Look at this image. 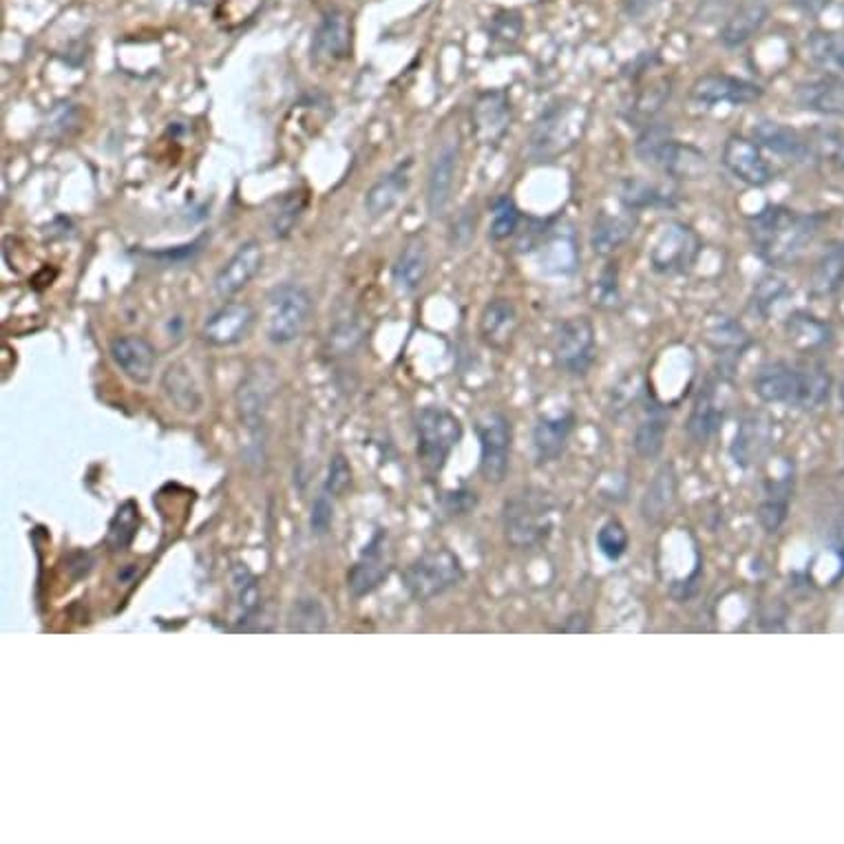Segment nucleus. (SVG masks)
<instances>
[{
  "mask_svg": "<svg viewBox=\"0 0 844 844\" xmlns=\"http://www.w3.org/2000/svg\"><path fill=\"white\" fill-rule=\"evenodd\" d=\"M820 215H802L787 206H765L748 219L754 252L772 267L794 265L820 232Z\"/></svg>",
  "mask_w": 844,
  "mask_h": 844,
  "instance_id": "nucleus-1",
  "label": "nucleus"
},
{
  "mask_svg": "<svg viewBox=\"0 0 844 844\" xmlns=\"http://www.w3.org/2000/svg\"><path fill=\"white\" fill-rule=\"evenodd\" d=\"M591 111L575 98L550 102L535 119L528 135V158L533 162H555L582 145L589 130Z\"/></svg>",
  "mask_w": 844,
  "mask_h": 844,
  "instance_id": "nucleus-2",
  "label": "nucleus"
},
{
  "mask_svg": "<svg viewBox=\"0 0 844 844\" xmlns=\"http://www.w3.org/2000/svg\"><path fill=\"white\" fill-rule=\"evenodd\" d=\"M637 158L670 180L696 182L710 173V160L694 145L672 137L665 126L646 124L635 145Z\"/></svg>",
  "mask_w": 844,
  "mask_h": 844,
  "instance_id": "nucleus-3",
  "label": "nucleus"
},
{
  "mask_svg": "<svg viewBox=\"0 0 844 844\" xmlns=\"http://www.w3.org/2000/svg\"><path fill=\"white\" fill-rule=\"evenodd\" d=\"M557 522V504L544 489L528 487L504 502L502 526L513 548L531 550L544 544Z\"/></svg>",
  "mask_w": 844,
  "mask_h": 844,
  "instance_id": "nucleus-4",
  "label": "nucleus"
},
{
  "mask_svg": "<svg viewBox=\"0 0 844 844\" xmlns=\"http://www.w3.org/2000/svg\"><path fill=\"white\" fill-rule=\"evenodd\" d=\"M460 557L449 548H430L411 559L402 571V586L418 604L432 602L465 582Z\"/></svg>",
  "mask_w": 844,
  "mask_h": 844,
  "instance_id": "nucleus-5",
  "label": "nucleus"
},
{
  "mask_svg": "<svg viewBox=\"0 0 844 844\" xmlns=\"http://www.w3.org/2000/svg\"><path fill=\"white\" fill-rule=\"evenodd\" d=\"M463 422L447 407H422L415 413L418 458L427 474L438 476L463 441Z\"/></svg>",
  "mask_w": 844,
  "mask_h": 844,
  "instance_id": "nucleus-6",
  "label": "nucleus"
},
{
  "mask_svg": "<svg viewBox=\"0 0 844 844\" xmlns=\"http://www.w3.org/2000/svg\"><path fill=\"white\" fill-rule=\"evenodd\" d=\"M312 315V295L308 288L293 284L276 286L267 297V339L274 345L297 341Z\"/></svg>",
  "mask_w": 844,
  "mask_h": 844,
  "instance_id": "nucleus-7",
  "label": "nucleus"
},
{
  "mask_svg": "<svg viewBox=\"0 0 844 844\" xmlns=\"http://www.w3.org/2000/svg\"><path fill=\"white\" fill-rule=\"evenodd\" d=\"M276 387H278L276 369L267 361L254 363L237 387V396H235L237 413L241 425L248 430L254 443H259V438L263 441L265 420H267V411L276 394Z\"/></svg>",
  "mask_w": 844,
  "mask_h": 844,
  "instance_id": "nucleus-8",
  "label": "nucleus"
},
{
  "mask_svg": "<svg viewBox=\"0 0 844 844\" xmlns=\"http://www.w3.org/2000/svg\"><path fill=\"white\" fill-rule=\"evenodd\" d=\"M552 358L561 372L584 378L597 358V330L589 317L564 319L552 334Z\"/></svg>",
  "mask_w": 844,
  "mask_h": 844,
  "instance_id": "nucleus-9",
  "label": "nucleus"
},
{
  "mask_svg": "<svg viewBox=\"0 0 844 844\" xmlns=\"http://www.w3.org/2000/svg\"><path fill=\"white\" fill-rule=\"evenodd\" d=\"M703 252L700 235L683 221H670L650 246L648 261L657 274L676 276L689 272Z\"/></svg>",
  "mask_w": 844,
  "mask_h": 844,
  "instance_id": "nucleus-10",
  "label": "nucleus"
},
{
  "mask_svg": "<svg viewBox=\"0 0 844 844\" xmlns=\"http://www.w3.org/2000/svg\"><path fill=\"white\" fill-rule=\"evenodd\" d=\"M476 434L480 443V474L487 482H504L511 465L513 427L511 420L500 409H489L478 415Z\"/></svg>",
  "mask_w": 844,
  "mask_h": 844,
  "instance_id": "nucleus-11",
  "label": "nucleus"
},
{
  "mask_svg": "<svg viewBox=\"0 0 844 844\" xmlns=\"http://www.w3.org/2000/svg\"><path fill=\"white\" fill-rule=\"evenodd\" d=\"M721 162L726 171L750 189H765L776 180L772 164L767 162L763 147L752 137L730 135L723 145Z\"/></svg>",
  "mask_w": 844,
  "mask_h": 844,
  "instance_id": "nucleus-12",
  "label": "nucleus"
},
{
  "mask_svg": "<svg viewBox=\"0 0 844 844\" xmlns=\"http://www.w3.org/2000/svg\"><path fill=\"white\" fill-rule=\"evenodd\" d=\"M391 567H394V557H391L387 531L378 528L361 550V557L356 559V564L347 575L350 595L356 600L372 595L389 578Z\"/></svg>",
  "mask_w": 844,
  "mask_h": 844,
  "instance_id": "nucleus-13",
  "label": "nucleus"
},
{
  "mask_svg": "<svg viewBox=\"0 0 844 844\" xmlns=\"http://www.w3.org/2000/svg\"><path fill=\"white\" fill-rule=\"evenodd\" d=\"M763 87L752 82V80H745V78H737V76H730V73H708V76H700L694 80L692 89H689V98L692 102L700 104V106H721V104H730V106H745V104H754L763 98Z\"/></svg>",
  "mask_w": 844,
  "mask_h": 844,
  "instance_id": "nucleus-14",
  "label": "nucleus"
},
{
  "mask_svg": "<svg viewBox=\"0 0 844 844\" xmlns=\"http://www.w3.org/2000/svg\"><path fill=\"white\" fill-rule=\"evenodd\" d=\"M460 139L458 135L445 139L441 149L436 151L430 173H427V213L430 217L438 219L445 217L452 197H454V186H456V175H458V164H460Z\"/></svg>",
  "mask_w": 844,
  "mask_h": 844,
  "instance_id": "nucleus-15",
  "label": "nucleus"
},
{
  "mask_svg": "<svg viewBox=\"0 0 844 844\" xmlns=\"http://www.w3.org/2000/svg\"><path fill=\"white\" fill-rule=\"evenodd\" d=\"M754 394L767 404H789L802 409L805 369L785 361H769L761 365L754 376Z\"/></svg>",
  "mask_w": 844,
  "mask_h": 844,
  "instance_id": "nucleus-16",
  "label": "nucleus"
},
{
  "mask_svg": "<svg viewBox=\"0 0 844 844\" xmlns=\"http://www.w3.org/2000/svg\"><path fill=\"white\" fill-rule=\"evenodd\" d=\"M352 49V21L341 10H330L319 21L312 36V65L321 69L337 67L339 62L350 58Z\"/></svg>",
  "mask_w": 844,
  "mask_h": 844,
  "instance_id": "nucleus-17",
  "label": "nucleus"
},
{
  "mask_svg": "<svg viewBox=\"0 0 844 844\" xmlns=\"http://www.w3.org/2000/svg\"><path fill=\"white\" fill-rule=\"evenodd\" d=\"M513 119L511 98L504 89L482 91L471 106V130L480 145H498Z\"/></svg>",
  "mask_w": 844,
  "mask_h": 844,
  "instance_id": "nucleus-18",
  "label": "nucleus"
},
{
  "mask_svg": "<svg viewBox=\"0 0 844 844\" xmlns=\"http://www.w3.org/2000/svg\"><path fill=\"white\" fill-rule=\"evenodd\" d=\"M256 323V312L246 301H228L217 308L202 328V339L213 347H232L248 339Z\"/></svg>",
  "mask_w": 844,
  "mask_h": 844,
  "instance_id": "nucleus-19",
  "label": "nucleus"
},
{
  "mask_svg": "<svg viewBox=\"0 0 844 844\" xmlns=\"http://www.w3.org/2000/svg\"><path fill=\"white\" fill-rule=\"evenodd\" d=\"M109 354L117 369L135 385H149L156 374L158 352L145 337L124 334L109 343Z\"/></svg>",
  "mask_w": 844,
  "mask_h": 844,
  "instance_id": "nucleus-20",
  "label": "nucleus"
},
{
  "mask_svg": "<svg viewBox=\"0 0 844 844\" xmlns=\"http://www.w3.org/2000/svg\"><path fill=\"white\" fill-rule=\"evenodd\" d=\"M721 385H723V378L721 383H706L694 398L685 430H687V436L698 445H706L708 441H712L723 427L728 407H726L723 391H719Z\"/></svg>",
  "mask_w": 844,
  "mask_h": 844,
  "instance_id": "nucleus-21",
  "label": "nucleus"
},
{
  "mask_svg": "<svg viewBox=\"0 0 844 844\" xmlns=\"http://www.w3.org/2000/svg\"><path fill=\"white\" fill-rule=\"evenodd\" d=\"M427 274H430V243L420 232H415L402 243L391 265V284L398 295L411 297L422 288V284H425Z\"/></svg>",
  "mask_w": 844,
  "mask_h": 844,
  "instance_id": "nucleus-22",
  "label": "nucleus"
},
{
  "mask_svg": "<svg viewBox=\"0 0 844 844\" xmlns=\"http://www.w3.org/2000/svg\"><path fill=\"white\" fill-rule=\"evenodd\" d=\"M261 265H263L261 246L256 241L241 243L235 250V254L215 274V281H213L215 295L226 301L232 299L261 272Z\"/></svg>",
  "mask_w": 844,
  "mask_h": 844,
  "instance_id": "nucleus-23",
  "label": "nucleus"
},
{
  "mask_svg": "<svg viewBox=\"0 0 844 844\" xmlns=\"http://www.w3.org/2000/svg\"><path fill=\"white\" fill-rule=\"evenodd\" d=\"M575 413L564 411L555 415H541L533 430V452L539 467L557 463L567 452L575 432Z\"/></svg>",
  "mask_w": 844,
  "mask_h": 844,
  "instance_id": "nucleus-24",
  "label": "nucleus"
},
{
  "mask_svg": "<svg viewBox=\"0 0 844 844\" xmlns=\"http://www.w3.org/2000/svg\"><path fill=\"white\" fill-rule=\"evenodd\" d=\"M411 167H413V162L404 160V162L396 164L391 171H387L385 175H380L369 186V191L365 193V199H363L367 217L383 219L400 204V199L407 195V191L411 186Z\"/></svg>",
  "mask_w": 844,
  "mask_h": 844,
  "instance_id": "nucleus-25",
  "label": "nucleus"
},
{
  "mask_svg": "<svg viewBox=\"0 0 844 844\" xmlns=\"http://www.w3.org/2000/svg\"><path fill=\"white\" fill-rule=\"evenodd\" d=\"M754 139L763 149H767L769 153H774L787 162L802 164V162L811 160V149H809L807 135H802L800 130L785 126L780 122H772V119L759 122L754 126Z\"/></svg>",
  "mask_w": 844,
  "mask_h": 844,
  "instance_id": "nucleus-26",
  "label": "nucleus"
},
{
  "mask_svg": "<svg viewBox=\"0 0 844 844\" xmlns=\"http://www.w3.org/2000/svg\"><path fill=\"white\" fill-rule=\"evenodd\" d=\"M541 270L550 276H571L580 267V246L573 230H548L537 246Z\"/></svg>",
  "mask_w": 844,
  "mask_h": 844,
  "instance_id": "nucleus-27",
  "label": "nucleus"
},
{
  "mask_svg": "<svg viewBox=\"0 0 844 844\" xmlns=\"http://www.w3.org/2000/svg\"><path fill=\"white\" fill-rule=\"evenodd\" d=\"M520 330V312L506 297L491 299L480 315V337L493 350H506Z\"/></svg>",
  "mask_w": 844,
  "mask_h": 844,
  "instance_id": "nucleus-28",
  "label": "nucleus"
},
{
  "mask_svg": "<svg viewBox=\"0 0 844 844\" xmlns=\"http://www.w3.org/2000/svg\"><path fill=\"white\" fill-rule=\"evenodd\" d=\"M772 8L767 0H745L741 8H737L726 25L721 27V45L726 49H739L748 45L769 21Z\"/></svg>",
  "mask_w": 844,
  "mask_h": 844,
  "instance_id": "nucleus-29",
  "label": "nucleus"
},
{
  "mask_svg": "<svg viewBox=\"0 0 844 844\" xmlns=\"http://www.w3.org/2000/svg\"><path fill=\"white\" fill-rule=\"evenodd\" d=\"M162 389L182 413H197L204 407V389L186 361H175L162 374Z\"/></svg>",
  "mask_w": 844,
  "mask_h": 844,
  "instance_id": "nucleus-30",
  "label": "nucleus"
},
{
  "mask_svg": "<svg viewBox=\"0 0 844 844\" xmlns=\"http://www.w3.org/2000/svg\"><path fill=\"white\" fill-rule=\"evenodd\" d=\"M794 100L800 109L820 115H844V78L826 76L820 80L802 82L794 91Z\"/></svg>",
  "mask_w": 844,
  "mask_h": 844,
  "instance_id": "nucleus-31",
  "label": "nucleus"
},
{
  "mask_svg": "<svg viewBox=\"0 0 844 844\" xmlns=\"http://www.w3.org/2000/svg\"><path fill=\"white\" fill-rule=\"evenodd\" d=\"M637 228V215L632 210L624 215H611L606 210L597 213L591 228V248L597 256H611L624 248Z\"/></svg>",
  "mask_w": 844,
  "mask_h": 844,
  "instance_id": "nucleus-32",
  "label": "nucleus"
},
{
  "mask_svg": "<svg viewBox=\"0 0 844 844\" xmlns=\"http://www.w3.org/2000/svg\"><path fill=\"white\" fill-rule=\"evenodd\" d=\"M844 288V241L831 243L813 263L809 274V295L813 299L833 297Z\"/></svg>",
  "mask_w": 844,
  "mask_h": 844,
  "instance_id": "nucleus-33",
  "label": "nucleus"
},
{
  "mask_svg": "<svg viewBox=\"0 0 844 844\" xmlns=\"http://www.w3.org/2000/svg\"><path fill=\"white\" fill-rule=\"evenodd\" d=\"M772 438V422L763 413H752L748 415L734 436L732 443V458L741 467H750L756 463V458L767 449Z\"/></svg>",
  "mask_w": 844,
  "mask_h": 844,
  "instance_id": "nucleus-34",
  "label": "nucleus"
},
{
  "mask_svg": "<svg viewBox=\"0 0 844 844\" xmlns=\"http://www.w3.org/2000/svg\"><path fill=\"white\" fill-rule=\"evenodd\" d=\"M785 337L794 350H798L802 354H811V352L822 350L831 343L833 330L826 321L818 319L816 315L798 310V312L787 317Z\"/></svg>",
  "mask_w": 844,
  "mask_h": 844,
  "instance_id": "nucleus-35",
  "label": "nucleus"
},
{
  "mask_svg": "<svg viewBox=\"0 0 844 844\" xmlns=\"http://www.w3.org/2000/svg\"><path fill=\"white\" fill-rule=\"evenodd\" d=\"M807 56L826 76L844 78V34L818 30L807 38Z\"/></svg>",
  "mask_w": 844,
  "mask_h": 844,
  "instance_id": "nucleus-36",
  "label": "nucleus"
},
{
  "mask_svg": "<svg viewBox=\"0 0 844 844\" xmlns=\"http://www.w3.org/2000/svg\"><path fill=\"white\" fill-rule=\"evenodd\" d=\"M619 199L632 213L648 208H672L676 204V195L670 189L641 178H626L619 184Z\"/></svg>",
  "mask_w": 844,
  "mask_h": 844,
  "instance_id": "nucleus-37",
  "label": "nucleus"
},
{
  "mask_svg": "<svg viewBox=\"0 0 844 844\" xmlns=\"http://www.w3.org/2000/svg\"><path fill=\"white\" fill-rule=\"evenodd\" d=\"M676 491H678L676 471L672 465H663L657 471L654 480L648 484V491L643 495V502H641L643 517L648 522L663 520L676 500Z\"/></svg>",
  "mask_w": 844,
  "mask_h": 844,
  "instance_id": "nucleus-38",
  "label": "nucleus"
},
{
  "mask_svg": "<svg viewBox=\"0 0 844 844\" xmlns=\"http://www.w3.org/2000/svg\"><path fill=\"white\" fill-rule=\"evenodd\" d=\"M668 432H670V420L665 418L663 411L654 409L652 413H648L639 422L637 430H635V436H632V447H635L637 456H641L646 460L659 458L663 454Z\"/></svg>",
  "mask_w": 844,
  "mask_h": 844,
  "instance_id": "nucleus-39",
  "label": "nucleus"
},
{
  "mask_svg": "<svg viewBox=\"0 0 844 844\" xmlns=\"http://www.w3.org/2000/svg\"><path fill=\"white\" fill-rule=\"evenodd\" d=\"M706 341L721 356H741L752 345V339L745 328L730 317L715 319L706 328Z\"/></svg>",
  "mask_w": 844,
  "mask_h": 844,
  "instance_id": "nucleus-40",
  "label": "nucleus"
},
{
  "mask_svg": "<svg viewBox=\"0 0 844 844\" xmlns=\"http://www.w3.org/2000/svg\"><path fill=\"white\" fill-rule=\"evenodd\" d=\"M326 628H328V611L317 597L301 595L293 602L288 611V632L317 635V632H323Z\"/></svg>",
  "mask_w": 844,
  "mask_h": 844,
  "instance_id": "nucleus-41",
  "label": "nucleus"
},
{
  "mask_svg": "<svg viewBox=\"0 0 844 844\" xmlns=\"http://www.w3.org/2000/svg\"><path fill=\"white\" fill-rule=\"evenodd\" d=\"M308 208V195L301 191L286 193L276 199V208L270 215V230L274 239H288Z\"/></svg>",
  "mask_w": 844,
  "mask_h": 844,
  "instance_id": "nucleus-42",
  "label": "nucleus"
},
{
  "mask_svg": "<svg viewBox=\"0 0 844 844\" xmlns=\"http://www.w3.org/2000/svg\"><path fill=\"white\" fill-rule=\"evenodd\" d=\"M363 341V328L358 319H354L350 312L343 317H337V321L330 326L328 332V354L330 356H350L358 350Z\"/></svg>",
  "mask_w": 844,
  "mask_h": 844,
  "instance_id": "nucleus-43",
  "label": "nucleus"
},
{
  "mask_svg": "<svg viewBox=\"0 0 844 844\" xmlns=\"http://www.w3.org/2000/svg\"><path fill=\"white\" fill-rule=\"evenodd\" d=\"M522 213L513 197L500 195L491 204V226H489V239L491 241H506L509 237L520 232Z\"/></svg>",
  "mask_w": 844,
  "mask_h": 844,
  "instance_id": "nucleus-44",
  "label": "nucleus"
},
{
  "mask_svg": "<svg viewBox=\"0 0 844 844\" xmlns=\"http://www.w3.org/2000/svg\"><path fill=\"white\" fill-rule=\"evenodd\" d=\"M791 295L789 286L776 274H765L756 281L752 293V306L761 317H769L778 310V306L785 304V299Z\"/></svg>",
  "mask_w": 844,
  "mask_h": 844,
  "instance_id": "nucleus-45",
  "label": "nucleus"
},
{
  "mask_svg": "<svg viewBox=\"0 0 844 844\" xmlns=\"http://www.w3.org/2000/svg\"><path fill=\"white\" fill-rule=\"evenodd\" d=\"M232 584H235V597H237V611H239L237 621L246 624L259 611V602H261L259 582L248 571L246 564H237L232 571Z\"/></svg>",
  "mask_w": 844,
  "mask_h": 844,
  "instance_id": "nucleus-46",
  "label": "nucleus"
},
{
  "mask_svg": "<svg viewBox=\"0 0 844 844\" xmlns=\"http://www.w3.org/2000/svg\"><path fill=\"white\" fill-rule=\"evenodd\" d=\"M595 544H597V550L608 561H617V559H621L628 552V546H630L628 528L619 520H608V522H604L600 526Z\"/></svg>",
  "mask_w": 844,
  "mask_h": 844,
  "instance_id": "nucleus-47",
  "label": "nucleus"
},
{
  "mask_svg": "<svg viewBox=\"0 0 844 844\" xmlns=\"http://www.w3.org/2000/svg\"><path fill=\"white\" fill-rule=\"evenodd\" d=\"M670 95H672V89H670L668 80H659V82H652L650 89H641V93L637 95L635 106H632L635 117L650 124L654 119V115L663 109V104L670 100Z\"/></svg>",
  "mask_w": 844,
  "mask_h": 844,
  "instance_id": "nucleus-48",
  "label": "nucleus"
},
{
  "mask_svg": "<svg viewBox=\"0 0 844 844\" xmlns=\"http://www.w3.org/2000/svg\"><path fill=\"white\" fill-rule=\"evenodd\" d=\"M524 32V21L517 12H498L493 19H491V27H489V38L493 43H502V45H515L520 41Z\"/></svg>",
  "mask_w": 844,
  "mask_h": 844,
  "instance_id": "nucleus-49",
  "label": "nucleus"
},
{
  "mask_svg": "<svg viewBox=\"0 0 844 844\" xmlns=\"http://www.w3.org/2000/svg\"><path fill=\"white\" fill-rule=\"evenodd\" d=\"M789 491H783L772 498H767L761 509H759V524L767 531V533H778V528L783 526L785 517H787V506H789Z\"/></svg>",
  "mask_w": 844,
  "mask_h": 844,
  "instance_id": "nucleus-50",
  "label": "nucleus"
},
{
  "mask_svg": "<svg viewBox=\"0 0 844 844\" xmlns=\"http://www.w3.org/2000/svg\"><path fill=\"white\" fill-rule=\"evenodd\" d=\"M352 484V467L343 454H334L330 460L328 478L323 491H328L332 498H341Z\"/></svg>",
  "mask_w": 844,
  "mask_h": 844,
  "instance_id": "nucleus-51",
  "label": "nucleus"
},
{
  "mask_svg": "<svg viewBox=\"0 0 844 844\" xmlns=\"http://www.w3.org/2000/svg\"><path fill=\"white\" fill-rule=\"evenodd\" d=\"M334 498L328 491H321L312 504L310 528L315 535H326L334 522Z\"/></svg>",
  "mask_w": 844,
  "mask_h": 844,
  "instance_id": "nucleus-52",
  "label": "nucleus"
},
{
  "mask_svg": "<svg viewBox=\"0 0 844 844\" xmlns=\"http://www.w3.org/2000/svg\"><path fill=\"white\" fill-rule=\"evenodd\" d=\"M452 235H454V243L463 248L469 246V241L476 235V208L471 210V206H467L458 213V217L452 224Z\"/></svg>",
  "mask_w": 844,
  "mask_h": 844,
  "instance_id": "nucleus-53",
  "label": "nucleus"
},
{
  "mask_svg": "<svg viewBox=\"0 0 844 844\" xmlns=\"http://www.w3.org/2000/svg\"><path fill=\"white\" fill-rule=\"evenodd\" d=\"M600 293H602V304H615L617 299V270H606L602 281H600Z\"/></svg>",
  "mask_w": 844,
  "mask_h": 844,
  "instance_id": "nucleus-54",
  "label": "nucleus"
},
{
  "mask_svg": "<svg viewBox=\"0 0 844 844\" xmlns=\"http://www.w3.org/2000/svg\"><path fill=\"white\" fill-rule=\"evenodd\" d=\"M657 3H659V0H626V12L630 16H641V14H646Z\"/></svg>",
  "mask_w": 844,
  "mask_h": 844,
  "instance_id": "nucleus-55",
  "label": "nucleus"
},
{
  "mask_svg": "<svg viewBox=\"0 0 844 844\" xmlns=\"http://www.w3.org/2000/svg\"><path fill=\"white\" fill-rule=\"evenodd\" d=\"M794 5L807 14H818L829 5V0H794Z\"/></svg>",
  "mask_w": 844,
  "mask_h": 844,
  "instance_id": "nucleus-56",
  "label": "nucleus"
}]
</instances>
